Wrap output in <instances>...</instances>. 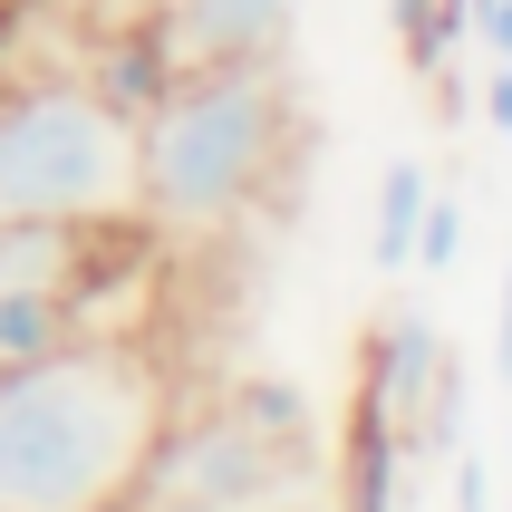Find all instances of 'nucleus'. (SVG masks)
<instances>
[{
  "mask_svg": "<svg viewBox=\"0 0 512 512\" xmlns=\"http://www.w3.org/2000/svg\"><path fill=\"white\" fill-rule=\"evenodd\" d=\"M484 126H493V136H512V58H493V68H484Z\"/></svg>",
  "mask_w": 512,
  "mask_h": 512,
  "instance_id": "obj_13",
  "label": "nucleus"
},
{
  "mask_svg": "<svg viewBox=\"0 0 512 512\" xmlns=\"http://www.w3.org/2000/svg\"><path fill=\"white\" fill-rule=\"evenodd\" d=\"M290 29H300V0H165L145 49L165 78H184V68H232V58H290Z\"/></svg>",
  "mask_w": 512,
  "mask_h": 512,
  "instance_id": "obj_5",
  "label": "nucleus"
},
{
  "mask_svg": "<svg viewBox=\"0 0 512 512\" xmlns=\"http://www.w3.org/2000/svg\"><path fill=\"white\" fill-rule=\"evenodd\" d=\"M68 223V232H136V107L97 78H29L0 87V232Z\"/></svg>",
  "mask_w": 512,
  "mask_h": 512,
  "instance_id": "obj_3",
  "label": "nucleus"
},
{
  "mask_svg": "<svg viewBox=\"0 0 512 512\" xmlns=\"http://www.w3.org/2000/svg\"><path fill=\"white\" fill-rule=\"evenodd\" d=\"M464 39H484V58H512V0H464Z\"/></svg>",
  "mask_w": 512,
  "mask_h": 512,
  "instance_id": "obj_11",
  "label": "nucleus"
},
{
  "mask_svg": "<svg viewBox=\"0 0 512 512\" xmlns=\"http://www.w3.org/2000/svg\"><path fill=\"white\" fill-rule=\"evenodd\" d=\"M387 20H397L416 78H445V68H455V49H464V0H387Z\"/></svg>",
  "mask_w": 512,
  "mask_h": 512,
  "instance_id": "obj_9",
  "label": "nucleus"
},
{
  "mask_svg": "<svg viewBox=\"0 0 512 512\" xmlns=\"http://www.w3.org/2000/svg\"><path fill=\"white\" fill-rule=\"evenodd\" d=\"M464 252V203L455 194H426V223H416V271H455Z\"/></svg>",
  "mask_w": 512,
  "mask_h": 512,
  "instance_id": "obj_10",
  "label": "nucleus"
},
{
  "mask_svg": "<svg viewBox=\"0 0 512 512\" xmlns=\"http://www.w3.org/2000/svg\"><path fill=\"white\" fill-rule=\"evenodd\" d=\"M397 484H406V435L358 406V416H348V464H339L348 512H397Z\"/></svg>",
  "mask_w": 512,
  "mask_h": 512,
  "instance_id": "obj_7",
  "label": "nucleus"
},
{
  "mask_svg": "<svg viewBox=\"0 0 512 512\" xmlns=\"http://www.w3.org/2000/svg\"><path fill=\"white\" fill-rule=\"evenodd\" d=\"M426 194L435 174L416 165V155H397V165L377 174V232H368V261L397 281V271H416V223H426Z\"/></svg>",
  "mask_w": 512,
  "mask_h": 512,
  "instance_id": "obj_8",
  "label": "nucleus"
},
{
  "mask_svg": "<svg viewBox=\"0 0 512 512\" xmlns=\"http://www.w3.org/2000/svg\"><path fill=\"white\" fill-rule=\"evenodd\" d=\"M493 377L512 387V271H503V319H493Z\"/></svg>",
  "mask_w": 512,
  "mask_h": 512,
  "instance_id": "obj_14",
  "label": "nucleus"
},
{
  "mask_svg": "<svg viewBox=\"0 0 512 512\" xmlns=\"http://www.w3.org/2000/svg\"><path fill=\"white\" fill-rule=\"evenodd\" d=\"M310 484H319L310 406L261 377V387L203 406V416L174 406V426L145 455L126 512H290L310 503Z\"/></svg>",
  "mask_w": 512,
  "mask_h": 512,
  "instance_id": "obj_4",
  "label": "nucleus"
},
{
  "mask_svg": "<svg viewBox=\"0 0 512 512\" xmlns=\"http://www.w3.org/2000/svg\"><path fill=\"white\" fill-rule=\"evenodd\" d=\"M174 406V358L145 329H87L0 368V512H126Z\"/></svg>",
  "mask_w": 512,
  "mask_h": 512,
  "instance_id": "obj_1",
  "label": "nucleus"
},
{
  "mask_svg": "<svg viewBox=\"0 0 512 512\" xmlns=\"http://www.w3.org/2000/svg\"><path fill=\"white\" fill-rule=\"evenodd\" d=\"M455 455H464V445H455ZM455 512H493V464H484V455L455 464Z\"/></svg>",
  "mask_w": 512,
  "mask_h": 512,
  "instance_id": "obj_12",
  "label": "nucleus"
},
{
  "mask_svg": "<svg viewBox=\"0 0 512 512\" xmlns=\"http://www.w3.org/2000/svg\"><path fill=\"white\" fill-rule=\"evenodd\" d=\"M310 155V97L290 58L184 68L136 116V184L155 242H223Z\"/></svg>",
  "mask_w": 512,
  "mask_h": 512,
  "instance_id": "obj_2",
  "label": "nucleus"
},
{
  "mask_svg": "<svg viewBox=\"0 0 512 512\" xmlns=\"http://www.w3.org/2000/svg\"><path fill=\"white\" fill-rule=\"evenodd\" d=\"M445 358H455V348L435 339L426 310H387V319L368 329V358H358V406H368V416H387V426L406 435V455H416V426H426V406H435Z\"/></svg>",
  "mask_w": 512,
  "mask_h": 512,
  "instance_id": "obj_6",
  "label": "nucleus"
}]
</instances>
